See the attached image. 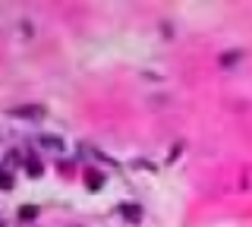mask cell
<instances>
[{
	"mask_svg": "<svg viewBox=\"0 0 252 227\" xmlns=\"http://www.w3.org/2000/svg\"><path fill=\"white\" fill-rule=\"evenodd\" d=\"M117 211H120V218H123V221H129V224H139L142 221V205H136V202H123Z\"/></svg>",
	"mask_w": 252,
	"mask_h": 227,
	"instance_id": "7a4b0ae2",
	"label": "cell"
},
{
	"mask_svg": "<svg viewBox=\"0 0 252 227\" xmlns=\"http://www.w3.org/2000/svg\"><path fill=\"white\" fill-rule=\"evenodd\" d=\"M41 145H44V148H57V152L63 148V142H60L57 136H41Z\"/></svg>",
	"mask_w": 252,
	"mask_h": 227,
	"instance_id": "52a82bcc",
	"label": "cell"
},
{
	"mask_svg": "<svg viewBox=\"0 0 252 227\" xmlns=\"http://www.w3.org/2000/svg\"><path fill=\"white\" fill-rule=\"evenodd\" d=\"M47 111L44 104H22V107H13L10 117H16V120H41Z\"/></svg>",
	"mask_w": 252,
	"mask_h": 227,
	"instance_id": "6da1fadb",
	"label": "cell"
},
{
	"mask_svg": "<svg viewBox=\"0 0 252 227\" xmlns=\"http://www.w3.org/2000/svg\"><path fill=\"white\" fill-rule=\"evenodd\" d=\"M240 57H243V51H230V54H220L218 64L220 66H233V60H240Z\"/></svg>",
	"mask_w": 252,
	"mask_h": 227,
	"instance_id": "5b68a950",
	"label": "cell"
},
{
	"mask_svg": "<svg viewBox=\"0 0 252 227\" xmlns=\"http://www.w3.org/2000/svg\"><path fill=\"white\" fill-rule=\"evenodd\" d=\"M16 215H19V221H35V218H38V205H19Z\"/></svg>",
	"mask_w": 252,
	"mask_h": 227,
	"instance_id": "277c9868",
	"label": "cell"
},
{
	"mask_svg": "<svg viewBox=\"0 0 252 227\" xmlns=\"http://www.w3.org/2000/svg\"><path fill=\"white\" fill-rule=\"evenodd\" d=\"M82 180H85V186H89L92 193H98L101 186H104V174H101V170H94V167H85Z\"/></svg>",
	"mask_w": 252,
	"mask_h": 227,
	"instance_id": "3957f363",
	"label": "cell"
},
{
	"mask_svg": "<svg viewBox=\"0 0 252 227\" xmlns=\"http://www.w3.org/2000/svg\"><path fill=\"white\" fill-rule=\"evenodd\" d=\"M0 190H13V174H10V170H0Z\"/></svg>",
	"mask_w": 252,
	"mask_h": 227,
	"instance_id": "8992f818",
	"label": "cell"
},
{
	"mask_svg": "<svg viewBox=\"0 0 252 227\" xmlns=\"http://www.w3.org/2000/svg\"><path fill=\"white\" fill-rule=\"evenodd\" d=\"M0 227H3V221H0Z\"/></svg>",
	"mask_w": 252,
	"mask_h": 227,
	"instance_id": "9c48e42d",
	"label": "cell"
},
{
	"mask_svg": "<svg viewBox=\"0 0 252 227\" xmlns=\"http://www.w3.org/2000/svg\"><path fill=\"white\" fill-rule=\"evenodd\" d=\"M41 174H44V167H41L35 158H32V161H29V177H41Z\"/></svg>",
	"mask_w": 252,
	"mask_h": 227,
	"instance_id": "ba28073f",
	"label": "cell"
}]
</instances>
